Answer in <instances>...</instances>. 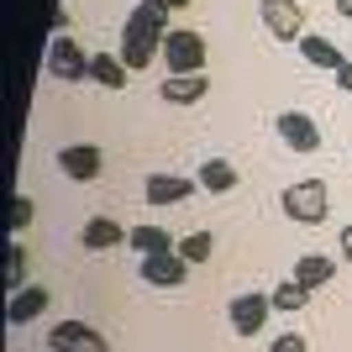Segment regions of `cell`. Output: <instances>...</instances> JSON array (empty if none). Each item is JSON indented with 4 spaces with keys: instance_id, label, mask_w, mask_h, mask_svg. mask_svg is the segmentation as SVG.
<instances>
[{
    "instance_id": "6da1fadb",
    "label": "cell",
    "mask_w": 352,
    "mask_h": 352,
    "mask_svg": "<svg viewBox=\"0 0 352 352\" xmlns=\"http://www.w3.org/2000/svg\"><path fill=\"white\" fill-rule=\"evenodd\" d=\"M168 6L163 0H137L132 16H126V27H121V63L132 74H142L147 63L163 53V37H168Z\"/></svg>"
},
{
    "instance_id": "7a4b0ae2",
    "label": "cell",
    "mask_w": 352,
    "mask_h": 352,
    "mask_svg": "<svg viewBox=\"0 0 352 352\" xmlns=\"http://www.w3.org/2000/svg\"><path fill=\"white\" fill-rule=\"evenodd\" d=\"M284 216L294 221V226H321L326 210H331V195H326V179H300V184H289V190L279 195Z\"/></svg>"
},
{
    "instance_id": "3957f363",
    "label": "cell",
    "mask_w": 352,
    "mask_h": 352,
    "mask_svg": "<svg viewBox=\"0 0 352 352\" xmlns=\"http://www.w3.org/2000/svg\"><path fill=\"white\" fill-rule=\"evenodd\" d=\"M163 58H168V74H206L210 47H206V37H200V32L174 27L168 37H163Z\"/></svg>"
},
{
    "instance_id": "277c9868",
    "label": "cell",
    "mask_w": 352,
    "mask_h": 352,
    "mask_svg": "<svg viewBox=\"0 0 352 352\" xmlns=\"http://www.w3.org/2000/svg\"><path fill=\"white\" fill-rule=\"evenodd\" d=\"M47 74H53V79H63V85L89 79V53L74 43L69 32H53V43H47Z\"/></svg>"
},
{
    "instance_id": "5b68a950",
    "label": "cell",
    "mask_w": 352,
    "mask_h": 352,
    "mask_svg": "<svg viewBox=\"0 0 352 352\" xmlns=\"http://www.w3.org/2000/svg\"><path fill=\"white\" fill-rule=\"evenodd\" d=\"M258 11H263V27H268L274 43H300L305 37V11L294 0H263Z\"/></svg>"
},
{
    "instance_id": "8992f818",
    "label": "cell",
    "mask_w": 352,
    "mask_h": 352,
    "mask_svg": "<svg viewBox=\"0 0 352 352\" xmlns=\"http://www.w3.org/2000/svg\"><path fill=\"white\" fill-rule=\"evenodd\" d=\"M47 352H111V342L85 321H58L47 331Z\"/></svg>"
},
{
    "instance_id": "52a82bcc",
    "label": "cell",
    "mask_w": 352,
    "mask_h": 352,
    "mask_svg": "<svg viewBox=\"0 0 352 352\" xmlns=\"http://www.w3.org/2000/svg\"><path fill=\"white\" fill-rule=\"evenodd\" d=\"M100 147L95 142H69L58 153V168H63V179H74V184H95L100 179Z\"/></svg>"
},
{
    "instance_id": "ba28073f",
    "label": "cell",
    "mask_w": 352,
    "mask_h": 352,
    "mask_svg": "<svg viewBox=\"0 0 352 352\" xmlns=\"http://www.w3.org/2000/svg\"><path fill=\"white\" fill-rule=\"evenodd\" d=\"M274 132H279V142L289 147V153H316V147H321V126H316L305 111H284V116L274 121Z\"/></svg>"
},
{
    "instance_id": "9c48e42d",
    "label": "cell",
    "mask_w": 352,
    "mask_h": 352,
    "mask_svg": "<svg viewBox=\"0 0 352 352\" xmlns=\"http://www.w3.org/2000/svg\"><path fill=\"white\" fill-rule=\"evenodd\" d=\"M268 316H274V300H268V294H236L232 300V331L236 337H258L268 326Z\"/></svg>"
},
{
    "instance_id": "30bf717a",
    "label": "cell",
    "mask_w": 352,
    "mask_h": 352,
    "mask_svg": "<svg viewBox=\"0 0 352 352\" xmlns=\"http://www.w3.org/2000/svg\"><path fill=\"white\" fill-rule=\"evenodd\" d=\"M142 284H153V289H179V284L190 279V263L179 258V252H158V258H142Z\"/></svg>"
},
{
    "instance_id": "8fae6325",
    "label": "cell",
    "mask_w": 352,
    "mask_h": 352,
    "mask_svg": "<svg viewBox=\"0 0 352 352\" xmlns=\"http://www.w3.org/2000/svg\"><path fill=\"white\" fill-rule=\"evenodd\" d=\"M79 242H85L89 252H111V248H121V242H132V232H126L121 221H111V216H89L85 232H79Z\"/></svg>"
},
{
    "instance_id": "7c38bea8",
    "label": "cell",
    "mask_w": 352,
    "mask_h": 352,
    "mask_svg": "<svg viewBox=\"0 0 352 352\" xmlns=\"http://www.w3.org/2000/svg\"><path fill=\"white\" fill-rule=\"evenodd\" d=\"M195 184L200 179H179V174H153L147 179V206H179V200H190L195 195Z\"/></svg>"
},
{
    "instance_id": "4fadbf2b",
    "label": "cell",
    "mask_w": 352,
    "mask_h": 352,
    "mask_svg": "<svg viewBox=\"0 0 352 352\" xmlns=\"http://www.w3.org/2000/svg\"><path fill=\"white\" fill-rule=\"evenodd\" d=\"M206 89H210L206 74H168L158 95H163L168 105H195V100H206Z\"/></svg>"
},
{
    "instance_id": "5bb4252c",
    "label": "cell",
    "mask_w": 352,
    "mask_h": 352,
    "mask_svg": "<svg viewBox=\"0 0 352 352\" xmlns=\"http://www.w3.org/2000/svg\"><path fill=\"white\" fill-rule=\"evenodd\" d=\"M300 58H305L310 69H331V74H337L342 63H347V53H342L331 37H316V32H305V37H300Z\"/></svg>"
},
{
    "instance_id": "9a60e30c",
    "label": "cell",
    "mask_w": 352,
    "mask_h": 352,
    "mask_svg": "<svg viewBox=\"0 0 352 352\" xmlns=\"http://www.w3.org/2000/svg\"><path fill=\"white\" fill-rule=\"evenodd\" d=\"M47 305H53V294H47L43 284H32V289H16V294H11V326L37 321V316H43Z\"/></svg>"
},
{
    "instance_id": "2e32d148",
    "label": "cell",
    "mask_w": 352,
    "mask_h": 352,
    "mask_svg": "<svg viewBox=\"0 0 352 352\" xmlns=\"http://www.w3.org/2000/svg\"><path fill=\"white\" fill-rule=\"evenodd\" d=\"M126 63H121V53H89V79L100 89H126Z\"/></svg>"
},
{
    "instance_id": "e0dca14e",
    "label": "cell",
    "mask_w": 352,
    "mask_h": 352,
    "mask_svg": "<svg viewBox=\"0 0 352 352\" xmlns=\"http://www.w3.org/2000/svg\"><path fill=\"white\" fill-rule=\"evenodd\" d=\"M289 279H300L305 289H321V284H331V279H337V263H331L326 252H305V258L294 263V274H289Z\"/></svg>"
},
{
    "instance_id": "ac0fdd59",
    "label": "cell",
    "mask_w": 352,
    "mask_h": 352,
    "mask_svg": "<svg viewBox=\"0 0 352 352\" xmlns=\"http://www.w3.org/2000/svg\"><path fill=\"white\" fill-rule=\"evenodd\" d=\"M195 179H200V190H210V195H226V190H236V168H232L226 158H206Z\"/></svg>"
},
{
    "instance_id": "d6986e66",
    "label": "cell",
    "mask_w": 352,
    "mask_h": 352,
    "mask_svg": "<svg viewBox=\"0 0 352 352\" xmlns=\"http://www.w3.org/2000/svg\"><path fill=\"white\" fill-rule=\"evenodd\" d=\"M132 248L142 258H158V252H179V242L168 236V226H132Z\"/></svg>"
},
{
    "instance_id": "ffe728a7",
    "label": "cell",
    "mask_w": 352,
    "mask_h": 352,
    "mask_svg": "<svg viewBox=\"0 0 352 352\" xmlns=\"http://www.w3.org/2000/svg\"><path fill=\"white\" fill-rule=\"evenodd\" d=\"M268 300H274V310H284V316H294V310H305V300H310V289L300 279H284L279 289L268 294Z\"/></svg>"
},
{
    "instance_id": "44dd1931",
    "label": "cell",
    "mask_w": 352,
    "mask_h": 352,
    "mask_svg": "<svg viewBox=\"0 0 352 352\" xmlns=\"http://www.w3.org/2000/svg\"><path fill=\"white\" fill-rule=\"evenodd\" d=\"M210 252H216V236H210V232H190L184 242H179V258H184L190 268H195V263H206Z\"/></svg>"
},
{
    "instance_id": "7402d4cb",
    "label": "cell",
    "mask_w": 352,
    "mask_h": 352,
    "mask_svg": "<svg viewBox=\"0 0 352 352\" xmlns=\"http://www.w3.org/2000/svg\"><path fill=\"white\" fill-rule=\"evenodd\" d=\"M6 279H11V289H21V279H27V248H21V242L11 248V268H6Z\"/></svg>"
},
{
    "instance_id": "603a6c76",
    "label": "cell",
    "mask_w": 352,
    "mask_h": 352,
    "mask_svg": "<svg viewBox=\"0 0 352 352\" xmlns=\"http://www.w3.org/2000/svg\"><path fill=\"white\" fill-rule=\"evenodd\" d=\"M268 352H305V337H300V331H284V337H274Z\"/></svg>"
},
{
    "instance_id": "cb8c5ba5",
    "label": "cell",
    "mask_w": 352,
    "mask_h": 352,
    "mask_svg": "<svg viewBox=\"0 0 352 352\" xmlns=\"http://www.w3.org/2000/svg\"><path fill=\"white\" fill-rule=\"evenodd\" d=\"M27 221H32V200H27V195H21V200H16V232H21Z\"/></svg>"
},
{
    "instance_id": "d4e9b609",
    "label": "cell",
    "mask_w": 352,
    "mask_h": 352,
    "mask_svg": "<svg viewBox=\"0 0 352 352\" xmlns=\"http://www.w3.org/2000/svg\"><path fill=\"white\" fill-rule=\"evenodd\" d=\"M337 85H342V89H347V95H352V58H347V63H342V69H337Z\"/></svg>"
},
{
    "instance_id": "484cf974",
    "label": "cell",
    "mask_w": 352,
    "mask_h": 352,
    "mask_svg": "<svg viewBox=\"0 0 352 352\" xmlns=\"http://www.w3.org/2000/svg\"><path fill=\"white\" fill-rule=\"evenodd\" d=\"M342 258L352 263V226H342Z\"/></svg>"
},
{
    "instance_id": "4316f807",
    "label": "cell",
    "mask_w": 352,
    "mask_h": 352,
    "mask_svg": "<svg viewBox=\"0 0 352 352\" xmlns=\"http://www.w3.org/2000/svg\"><path fill=\"white\" fill-rule=\"evenodd\" d=\"M337 16H352V0H337Z\"/></svg>"
},
{
    "instance_id": "83f0119b",
    "label": "cell",
    "mask_w": 352,
    "mask_h": 352,
    "mask_svg": "<svg viewBox=\"0 0 352 352\" xmlns=\"http://www.w3.org/2000/svg\"><path fill=\"white\" fill-rule=\"evenodd\" d=\"M163 6H168V11H179V6H190V0H163Z\"/></svg>"
}]
</instances>
